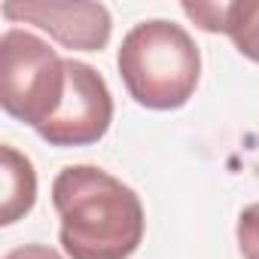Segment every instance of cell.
Returning a JSON list of instances; mask_svg holds the SVG:
<instances>
[{
  "label": "cell",
  "instance_id": "obj_1",
  "mask_svg": "<svg viewBox=\"0 0 259 259\" xmlns=\"http://www.w3.org/2000/svg\"><path fill=\"white\" fill-rule=\"evenodd\" d=\"M61 247L70 259H128L144 241V204L132 186L95 165H70L52 183Z\"/></svg>",
  "mask_w": 259,
  "mask_h": 259
},
{
  "label": "cell",
  "instance_id": "obj_2",
  "mask_svg": "<svg viewBox=\"0 0 259 259\" xmlns=\"http://www.w3.org/2000/svg\"><path fill=\"white\" fill-rule=\"evenodd\" d=\"M119 76L141 107L177 110L201 79V52L183 25L150 19L135 25L119 46Z\"/></svg>",
  "mask_w": 259,
  "mask_h": 259
},
{
  "label": "cell",
  "instance_id": "obj_3",
  "mask_svg": "<svg viewBox=\"0 0 259 259\" xmlns=\"http://www.w3.org/2000/svg\"><path fill=\"white\" fill-rule=\"evenodd\" d=\"M67 58L31 31L7 28L0 37V107L40 132L61 110Z\"/></svg>",
  "mask_w": 259,
  "mask_h": 259
},
{
  "label": "cell",
  "instance_id": "obj_4",
  "mask_svg": "<svg viewBox=\"0 0 259 259\" xmlns=\"http://www.w3.org/2000/svg\"><path fill=\"white\" fill-rule=\"evenodd\" d=\"M110 122H113V95L107 79L92 64L67 58V92L61 110L37 135L49 147H85L98 144L107 135Z\"/></svg>",
  "mask_w": 259,
  "mask_h": 259
},
{
  "label": "cell",
  "instance_id": "obj_5",
  "mask_svg": "<svg viewBox=\"0 0 259 259\" xmlns=\"http://www.w3.org/2000/svg\"><path fill=\"white\" fill-rule=\"evenodd\" d=\"M0 13L10 22H25L46 31L73 52H101L113 34L110 10L92 0H10L0 7Z\"/></svg>",
  "mask_w": 259,
  "mask_h": 259
},
{
  "label": "cell",
  "instance_id": "obj_6",
  "mask_svg": "<svg viewBox=\"0 0 259 259\" xmlns=\"http://www.w3.org/2000/svg\"><path fill=\"white\" fill-rule=\"evenodd\" d=\"M183 13L210 34H229L238 52L259 64V0H232V4H183Z\"/></svg>",
  "mask_w": 259,
  "mask_h": 259
},
{
  "label": "cell",
  "instance_id": "obj_7",
  "mask_svg": "<svg viewBox=\"0 0 259 259\" xmlns=\"http://www.w3.org/2000/svg\"><path fill=\"white\" fill-rule=\"evenodd\" d=\"M0 180H4V198H0V226H13L25 213H31L37 201V171L25 153L4 144L0 147Z\"/></svg>",
  "mask_w": 259,
  "mask_h": 259
},
{
  "label": "cell",
  "instance_id": "obj_8",
  "mask_svg": "<svg viewBox=\"0 0 259 259\" xmlns=\"http://www.w3.org/2000/svg\"><path fill=\"white\" fill-rule=\"evenodd\" d=\"M238 247L244 259H259V201L247 204L238 217Z\"/></svg>",
  "mask_w": 259,
  "mask_h": 259
},
{
  "label": "cell",
  "instance_id": "obj_9",
  "mask_svg": "<svg viewBox=\"0 0 259 259\" xmlns=\"http://www.w3.org/2000/svg\"><path fill=\"white\" fill-rule=\"evenodd\" d=\"M4 259H64L58 250L46 247V244H25V247H16L10 250Z\"/></svg>",
  "mask_w": 259,
  "mask_h": 259
}]
</instances>
